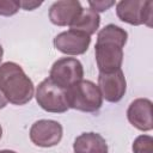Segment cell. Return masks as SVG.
<instances>
[{
    "instance_id": "obj_1",
    "label": "cell",
    "mask_w": 153,
    "mask_h": 153,
    "mask_svg": "<svg viewBox=\"0 0 153 153\" xmlns=\"http://www.w3.org/2000/svg\"><path fill=\"white\" fill-rule=\"evenodd\" d=\"M127 41L128 32L118 25L108 24L98 31L94 55L99 73H111L121 69L123 48Z\"/></svg>"
},
{
    "instance_id": "obj_2",
    "label": "cell",
    "mask_w": 153,
    "mask_h": 153,
    "mask_svg": "<svg viewBox=\"0 0 153 153\" xmlns=\"http://www.w3.org/2000/svg\"><path fill=\"white\" fill-rule=\"evenodd\" d=\"M0 90L7 102L14 105H25L35 96L32 80L22 66L12 61L0 65Z\"/></svg>"
},
{
    "instance_id": "obj_3",
    "label": "cell",
    "mask_w": 153,
    "mask_h": 153,
    "mask_svg": "<svg viewBox=\"0 0 153 153\" xmlns=\"http://www.w3.org/2000/svg\"><path fill=\"white\" fill-rule=\"evenodd\" d=\"M69 109L82 112H97L103 105V97L98 86L91 80H80L66 90Z\"/></svg>"
},
{
    "instance_id": "obj_4",
    "label": "cell",
    "mask_w": 153,
    "mask_h": 153,
    "mask_svg": "<svg viewBox=\"0 0 153 153\" xmlns=\"http://www.w3.org/2000/svg\"><path fill=\"white\" fill-rule=\"evenodd\" d=\"M116 14L120 20L129 25L152 26L153 2L149 0H122L116 4Z\"/></svg>"
},
{
    "instance_id": "obj_5",
    "label": "cell",
    "mask_w": 153,
    "mask_h": 153,
    "mask_svg": "<svg viewBox=\"0 0 153 153\" xmlns=\"http://www.w3.org/2000/svg\"><path fill=\"white\" fill-rule=\"evenodd\" d=\"M35 98L37 104L47 112L63 114L69 109L66 99V90L57 86L49 78L38 84Z\"/></svg>"
},
{
    "instance_id": "obj_6",
    "label": "cell",
    "mask_w": 153,
    "mask_h": 153,
    "mask_svg": "<svg viewBox=\"0 0 153 153\" xmlns=\"http://www.w3.org/2000/svg\"><path fill=\"white\" fill-rule=\"evenodd\" d=\"M49 79L57 86L67 90L69 86L84 79L82 63L75 57H61L53 63Z\"/></svg>"
},
{
    "instance_id": "obj_7",
    "label": "cell",
    "mask_w": 153,
    "mask_h": 153,
    "mask_svg": "<svg viewBox=\"0 0 153 153\" xmlns=\"http://www.w3.org/2000/svg\"><path fill=\"white\" fill-rule=\"evenodd\" d=\"M63 128L60 122L54 120H38L30 128V140L35 146L49 148L60 143Z\"/></svg>"
},
{
    "instance_id": "obj_8",
    "label": "cell",
    "mask_w": 153,
    "mask_h": 153,
    "mask_svg": "<svg viewBox=\"0 0 153 153\" xmlns=\"http://www.w3.org/2000/svg\"><path fill=\"white\" fill-rule=\"evenodd\" d=\"M56 50L65 55L76 56L82 55L87 51L91 44V36L76 31V30H67L57 33L53 41Z\"/></svg>"
},
{
    "instance_id": "obj_9",
    "label": "cell",
    "mask_w": 153,
    "mask_h": 153,
    "mask_svg": "<svg viewBox=\"0 0 153 153\" xmlns=\"http://www.w3.org/2000/svg\"><path fill=\"white\" fill-rule=\"evenodd\" d=\"M98 88L103 99L109 103L120 102L127 91V80L122 69L111 73H99Z\"/></svg>"
},
{
    "instance_id": "obj_10",
    "label": "cell",
    "mask_w": 153,
    "mask_h": 153,
    "mask_svg": "<svg viewBox=\"0 0 153 153\" xmlns=\"http://www.w3.org/2000/svg\"><path fill=\"white\" fill-rule=\"evenodd\" d=\"M152 100L148 98L134 99L127 109V118L129 123L141 131L153 129V111Z\"/></svg>"
},
{
    "instance_id": "obj_11",
    "label": "cell",
    "mask_w": 153,
    "mask_h": 153,
    "mask_svg": "<svg viewBox=\"0 0 153 153\" xmlns=\"http://www.w3.org/2000/svg\"><path fill=\"white\" fill-rule=\"evenodd\" d=\"M82 6L78 0H59L49 8V19L56 26H71L81 12Z\"/></svg>"
},
{
    "instance_id": "obj_12",
    "label": "cell",
    "mask_w": 153,
    "mask_h": 153,
    "mask_svg": "<svg viewBox=\"0 0 153 153\" xmlns=\"http://www.w3.org/2000/svg\"><path fill=\"white\" fill-rule=\"evenodd\" d=\"M108 149L105 139L94 131L81 133L73 143L74 153H108Z\"/></svg>"
},
{
    "instance_id": "obj_13",
    "label": "cell",
    "mask_w": 153,
    "mask_h": 153,
    "mask_svg": "<svg viewBox=\"0 0 153 153\" xmlns=\"http://www.w3.org/2000/svg\"><path fill=\"white\" fill-rule=\"evenodd\" d=\"M99 25H100L99 13L92 11L91 8H86V10L82 8L79 16L75 18V20L71 24L69 29L92 36L99 29Z\"/></svg>"
},
{
    "instance_id": "obj_14",
    "label": "cell",
    "mask_w": 153,
    "mask_h": 153,
    "mask_svg": "<svg viewBox=\"0 0 153 153\" xmlns=\"http://www.w3.org/2000/svg\"><path fill=\"white\" fill-rule=\"evenodd\" d=\"M133 153H153V137L151 135H139L133 145H131Z\"/></svg>"
},
{
    "instance_id": "obj_15",
    "label": "cell",
    "mask_w": 153,
    "mask_h": 153,
    "mask_svg": "<svg viewBox=\"0 0 153 153\" xmlns=\"http://www.w3.org/2000/svg\"><path fill=\"white\" fill-rule=\"evenodd\" d=\"M20 8V2L17 0H0V16H14Z\"/></svg>"
},
{
    "instance_id": "obj_16",
    "label": "cell",
    "mask_w": 153,
    "mask_h": 153,
    "mask_svg": "<svg viewBox=\"0 0 153 153\" xmlns=\"http://www.w3.org/2000/svg\"><path fill=\"white\" fill-rule=\"evenodd\" d=\"M87 4H88V6H90V8H91L92 11L99 13V12H105V11H108V10H109L110 7H112L116 2H115L114 0H96V1L90 0Z\"/></svg>"
},
{
    "instance_id": "obj_17",
    "label": "cell",
    "mask_w": 153,
    "mask_h": 153,
    "mask_svg": "<svg viewBox=\"0 0 153 153\" xmlns=\"http://www.w3.org/2000/svg\"><path fill=\"white\" fill-rule=\"evenodd\" d=\"M19 2H20V8L25 11H33L35 8L39 7L43 4L42 1H32V0H23Z\"/></svg>"
},
{
    "instance_id": "obj_18",
    "label": "cell",
    "mask_w": 153,
    "mask_h": 153,
    "mask_svg": "<svg viewBox=\"0 0 153 153\" xmlns=\"http://www.w3.org/2000/svg\"><path fill=\"white\" fill-rule=\"evenodd\" d=\"M7 99H6V97L4 96V93H2V91L0 90V109H4L6 105H7Z\"/></svg>"
},
{
    "instance_id": "obj_19",
    "label": "cell",
    "mask_w": 153,
    "mask_h": 153,
    "mask_svg": "<svg viewBox=\"0 0 153 153\" xmlns=\"http://www.w3.org/2000/svg\"><path fill=\"white\" fill-rule=\"evenodd\" d=\"M2 57H4V48H2V45L0 44V65H1V61H2Z\"/></svg>"
},
{
    "instance_id": "obj_20",
    "label": "cell",
    "mask_w": 153,
    "mask_h": 153,
    "mask_svg": "<svg viewBox=\"0 0 153 153\" xmlns=\"http://www.w3.org/2000/svg\"><path fill=\"white\" fill-rule=\"evenodd\" d=\"M0 153H17L16 151H12V149H1Z\"/></svg>"
},
{
    "instance_id": "obj_21",
    "label": "cell",
    "mask_w": 153,
    "mask_h": 153,
    "mask_svg": "<svg viewBox=\"0 0 153 153\" xmlns=\"http://www.w3.org/2000/svg\"><path fill=\"white\" fill-rule=\"evenodd\" d=\"M2 137V127H1V124H0V139Z\"/></svg>"
}]
</instances>
